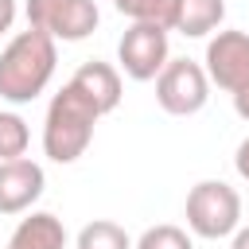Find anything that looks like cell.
I'll list each match as a JSON object with an SVG mask.
<instances>
[{"label":"cell","instance_id":"cell-11","mask_svg":"<svg viewBox=\"0 0 249 249\" xmlns=\"http://www.w3.org/2000/svg\"><path fill=\"white\" fill-rule=\"evenodd\" d=\"M226 19V0H179L175 8V27L187 39H202L210 31H218Z\"/></svg>","mask_w":249,"mask_h":249},{"label":"cell","instance_id":"cell-12","mask_svg":"<svg viewBox=\"0 0 249 249\" xmlns=\"http://www.w3.org/2000/svg\"><path fill=\"white\" fill-rule=\"evenodd\" d=\"M74 249H132V237L124 233V226H117L109 218H93L78 230Z\"/></svg>","mask_w":249,"mask_h":249},{"label":"cell","instance_id":"cell-3","mask_svg":"<svg viewBox=\"0 0 249 249\" xmlns=\"http://www.w3.org/2000/svg\"><path fill=\"white\" fill-rule=\"evenodd\" d=\"M187 226H191V233H198L206 241L233 237L241 230V195L222 179L195 183L187 195Z\"/></svg>","mask_w":249,"mask_h":249},{"label":"cell","instance_id":"cell-15","mask_svg":"<svg viewBox=\"0 0 249 249\" xmlns=\"http://www.w3.org/2000/svg\"><path fill=\"white\" fill-rule=\"evenodd\" d=\"M132 249H195L191 233L183 226H171V222H160V226H148Z\"/></svg>","mask_w":249,"mask_h":249},{"label":"cell","instance_id":"cell-13","mask_svg":"<svg viewBox=\"0 0 249 249\" xmlns=\"http://www.w3.org/2000/svg\"><path fill=\"white\" fill-rule=\"evenodd\" d=\"M113 8L121 16H128L132 23H156V27H175V8L179 0H113Z\"/></svg>","mask_w":249,"mask_h":249},{"label":"cell","instance_id":"cell-2","mask_svg":"<svg viewBox=\"0 0 249 249\" xmlns=\"http://www.w3.org/2000/svg\"><path fill=\"white\" fill-rule=\"evenodd\" d=\"M101 113L93 109V101L78 89V86H62L51 105H47V121H43V152L54 163H74L86 156L93 128H97Z\"/></svg>","mask_w":249,"mask_h":249},{"label":"cell","instance_id":"cell-5","mask_svg":"<svg viewBox=\"0 0 249 249\" xmlns=\"http://www.w3.org/2000/svg\"><path fill=\"white\" fill-rule=\"evenodd\" d=\"M156 101L171 117H195L210 101L206 66L195 62V58H171L156 78Z\"/></svg>","mask_w":249,"mask_h":249},{"label":"cell","instance_id":"cell-1","mask_svg":"<svg viewBox=\"0 0 249 249\" xmlns=\"http://www.w3.org/2000/svg\"><path fill=\"white\" fill-rule=\"evenodd\" d=\"M54 62H58V43L47 31H35V27L19 31L0 51V97L12 105L35 101L54 78Z\"/></svg>","mask_w":249,"mask_h":249},{"label":"cell","instance_id":"cell-4","mask_svg":"<svg viewBox=\"0 0 249 249\" xmlns=\"http://www.w3.org/2000/svg\"><path fill=\"white\" fill-rule=\"evenodd\" d=\"M23 12H27V27L47 31L54 43L58 39L62 43H82L101 23V12H97L93 0H27Z\"/></svg>","mask_w":249,"mask_h":249},{"label":"cell","instance_id":"cell-19","mask_svg":"<svg viewBox=\"0 0 249 249\" xmlns=\"http://www.w3.org/2000/svg\"><path fill=\"white\" fill-rule=\"evenodd\" d=\"M230 249H249V226H241V230L233 233V241H230Z\"/></svg>","mask_w":249,"mask_h":249},{"label":"cell","instance_id":"cell-10","mask_svg":"<svg viewBox=\"0 0 249 249\" xmlns=\"http://www.w3.org/2000/svg\"><path fill=\"white\" fill-rule=\"evenodd\" d=\"M8 249H66V226H62V218H54L47 210H31L12 230Z\"/></svg>","mask_w":249,"mask_h":249},{"label":"cell","instance_id":"cell-9","mask_svg":"<svg viewBox=\"0 0 249 249\" xmlns=\"http://www.w3.org/2000/svg\"><path fill=\"white\" fill-rule=\"evenodd\" d=\"M70 86H78V89L93 101V109H97L101 117L121 105V70L109 66V62H97V58H93V62H82L78 74L70 78Z\"/></svg>","mask_w":249,"mask_h":249},{"label":"cell","instance_id":"cell-6","mask_svg":"<svg viewBox=\"0 0 249 249\" xmlns=\"http://www.w3.org/2000/svg\"><path fill=\"white\" fill-rule=\"evenodd\" d=\"M117 62L132 82H152L171 62L167 58V27L156 23H128V31L117 43Z\"/></svg>","mask_w":249,"mask_h":249},{"label":"cell","instance_id":"cell-17","mask_svg":"<svg viewBox=\"0 0 249 249\" xmlns=\"http://www.w3.org/2000/svg\"><path fill=\"white\" fill-rule=\"evenodd\" d=\"M16 23V0H0V35Z\"/></svg>","mask_w":249,"mask_h":249},{"label":"cell","instance_id":"cell-16","mask_svg":"<svg viewBox=\"0 0 249 249\" xmlns=\"http://www.w3.org/2000/svg\"><path fill=\"white\" fill-rule=\"evenodd\" d=\"M233 167H237V175L249 183V136L237 144V152H233Z\"/></svg>","mask_w":249,"mask_h":249},{"label":"cell","instance_id":"cell-8","mask_svg":"<svg viewBox=\"0 0 249 249\" xmlns=\"http://www.w3.org/2000/svg\"><path fill=\"white\" fill-rule=\"evenodd\" d=\"M47 175L35 160H4L0 163V214H23L39 202Z\"/></svg>","mask_w":249,"mask_h":249},{"label":"cell","instance_id":"cell-18","mask_svg":"<svg viewBox=\"0 0 249 249\" xmlns=\"http://www.w3.org/2000/svg\"><path fill=\"white\" fill-rule=\"evenodd\" d=\"M233 109H237V117H241V121H249V89L233 93Z\"/></svg>","mask_w":249,"mask_h":249},{"label":"cell","instance_id":"cell-14","mask_svg":"<svg viewBox=\"0 0 249 249\" xmlns=\"http://www.w3.org/2000/svg\"><path fill=\"white\" fill-rule=\"evenodd\" d=\"M27 144H31L27 121H23L19 113H4V109H0V163H4V160H23Z\"/></svg>","mask_w":249,"mask_h":249},{"label":"cell","instance_id":"cell-7","mask_svg":"<svg viewBox=\"0 0 249 249\" xmlns=\"http://www.w3.org/2000/svg\"><path fill=\"white\" fill-rule=\"evenodd\" d=\"M206 78L230 97L249 89V35L245 31H218L206 43Z\"/></svg>","mask_w":249,"mask_h":249}]
</instances>
